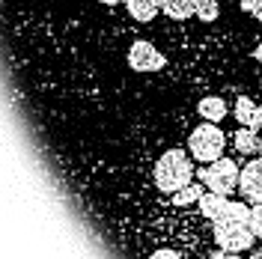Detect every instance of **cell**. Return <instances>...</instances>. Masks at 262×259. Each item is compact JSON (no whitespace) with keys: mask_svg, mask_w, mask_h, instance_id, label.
Instances as JSON below:
<instances>
[{"mask_svg":"<svg viewBox=\"0 0 262 259\" xmlns=\"http://www.w3.org/2000/svg\"><path fill=\"white\" fill-rule=\"evenodd\" d=\"M214 227V242L221 250H229V253H245L253 247L256 242V232H253V206H245V203H232L224 209V214L212 221Z\"/></svg>","mask_w":262,"mask_h":259,"instance_id":"6da1fadb","label":"cell"},{"mask_svg":"<svg viewBox=\"0 0 262 259\" xmlns=\"http://www.w3.org/2000/svg\"><path fill=\"white\" fill-rule=\"evenodd\" d=\"M188 155L191 152H185V149H167L161 158L155 161L152 176H155L158 191L173 197L185 185H191V179H194V158H188Z\"/></svg>","mask_w":262,"mask_h":259,"instance_id":"7a4b0ae2","label":"cell"},{"mask_svg":"<svg viewBox=\"0 0 262 259\" xmlns=\"http://www.w3.org/2000/svg\"><path fill=\"white\" fill-rule=\"evenodd\" d=\"M224 149H227V134L217 128V122L203 119V125H196L188 134V152L200 164H212L217 158H224Z\"/></svg>","mask_w":262,"mask_h":259,"instance_id":"3957f363","label":"cell"},{"mask_svg":"<svg viewBox=\"0 0 262 259\" xmlns=\"http://www.w3.org/2000/svg\"><path fill=\"white\" fill-rule=\"evenodd\" d=\"M238 179H242V167L232 161V158H217L212 164H203V170H200V182L209 191L224 194V197H229L238 188Z\"/></svg>","mask_w":262,"mask_h":259,"instance_id":"277c9868","label":"cell"},{"mask_svg":"<svg viewBox=\"0 0 262 259\" xmlns=\"http://www.w3.org/2000/svg\"><path fill=\"white\" fill-rule=\"evenodd\" d=\"M238 194L245 197V203H250V206H262V155L259 158H250L242 167Z\"/></svg>","mask_w":262,"mask_h":259,"instance_id":"5b68a950","label":"cell"},{"mask_svg":"<svg viewBox=\"0 0 262 259\" xmlns=\"http://www.w3.org/2000/svg\"><path fill=\"white\" fill-rule=\"evenodd\" d=\"M128 66L134 72H158V69H164V54L152 42L137 39L128 48Z\"/></svg>","mask_w":262,"mask_h":259,"instance_id":"8992f818","label":"cell"},{"mask_svg":"<svg viewBox=\"0 0 262 259\" xmlns=\"http://www.w3.org/2000/svg\"><path fill=\"white\" fill-rule=\"evenodd\" d=\"M262 131L256 128H242L232 134V149L238 152V155H247V158H259L262 155V137H259Z\"/></svg>","mask_w":262,"mask_h":259,"instance_id":"52a82bcc","label":"cell"},{"mask_svg":"<svg viewBox=\"0 0 262 259\" xmlns=\"http://www.w3.org/2000/svg\"><path fill=\"white\" fill-rule=\"evenodd\" d=\"M235 119H238L245 128L262 131V107L250 96H238L235 98Z\"/></svg>","mask_w":262,"mask_h":259,"instance_id":"ba28073f","label":"cell"},{"mask_svg":"<svg viewBox=\"0 0 262 259\" xmlns=\"http://www.w3.org/2000/svg\"><path fill=\"white\" fill-rule=\"evenodd\" d=\"M227 206H229V200L224 194H214V191H206V194L200 197V203H196V209H200V214L206 221H217Z\"/></svg>","mask_w":262,"mask_h":259,"instance_id":"9c48e42d","label":"cell"},{"mask_svg":"<svg viewBox=\"0 0 262 259\" xmlns=\"http://www.w3.org/2000/svg\"><path fill=\"white\" fill-rule=\"evenodd\" d=\"M122 3H125L128 15L134 21H140V24H149L152 18L161 12V0H122Z\"/></svg>","mask_w":262,"mask_h":259,"instance_id":"30bf717a","label":"cell"},{"mask_svg":"<svg viewBox=\"0 0 262 259\" xmlns=\"http://www.w3.org/2000/svg\"><path fill=\"white\" fill-rule=\"evenodd\" d=\"M200 0H161V12L173 21H185V18L196 15Z\"/></svg>","mask_w":262,"mask_h":259,"instance_id":"8fae6325","label":"cell"},{"mask_svg":"<svg viewBox=\"0 0 262 259\" xmlns=\"http://www.w3.org/2000/svg\"><path fill=\"white\" fill-rule=\"evenodd\" d=\"M196 111H200V116H203L206 122H221V119L229 114L227 101H224L221 96H206L200 104H196Z\"/></svg>","mask_w":262,"mask_h":259,"instance_id":"7c38bea8","label":"cell"},{"mask_svg":"<svg viewBox=\"0 0 262 259\" xmlns=\"http://www.w3.org/2000/svg\"><path fill=\"white\" fill-rule=\"evenodd\" d=\"M206 191L209 188L203 182H191V185H185L182 191L173 194V206H194V203H200V197L206 194Z\"/></svg>","mask_w":262,"mask_h":259,"instance_id":"4fadbf2b","label":"cell"},{"mask_svg":"<svg viewBox=\"0 0 262 259\" xmlns=\"http://www.w3.org/2000/svg\"><path fill=\"white\" fill-rule=\"evenodd\" d=\"M217 15H221V3L217 0H200V9H196V18L200 21H217Z\"/></svg>","mask_w":262,"mask_h":259,"instance_id":"5bb4252c","label":"cell"},{"mask_svg":"<svg viewBox=\"0 0 262 259\" xmlns=\"http://www.w3.org/2000/svg\"><path fill=\"white\" fill-rule=\"evenodd\" d=\"M242 9H245L250 18L262 21V0H242Z\"/></svg>","mask_w":262,"mask_h":259,"instance_id":"9a60e30c","label":"cell"},{"mask_svg":"<svg viewBox=\"0 0 262 259\" xmlns=\"http://www.w3.org/2000/svg\"><path fill=\"white\" fill-rule=\"evenodd\" d=\"M253 232L262 242V206H253Z\"/></svg>","mask_w":262,"mask_h":259,"instance_id":"2e32d148","label":"cell"},{"mask_svg":"<svg viewBox=\"0 0 262 259\" xmlns=\"http://www.w3.org/2000/svg\"><path fill=\"white\" fill-rule=\"evenodd\" d=\"M146 259H182L176 250H155V253H149Z\"/></svg>","mask_w":262,"mask_h":259,"instance_id":"e0dca14e","label":"cell"},{"mask_svg":"<svg viewBox=\"0 0 262 259\" xmlns=\"http://www.w3.org/2000/svg\"><path fill=\"white\" fill-rule=\"evenodd\" d=\"M209 259H238V253H229V250H217V253H212Z\"/></svg>","mask_w":262,"mask_h":259,"instance_id":"ac0fdd59","label":"cell"},{"mask_svg":"<svg viewBox=\"0 0 262 259\" xmlns=\"http://www.w3.org/2000/svg\"><path fill=\"white\" fill-rule=\"evenodd\" d=\"M253 60H259V63H262V42L253 48Z\"/></svg>","mask_w":262,"mask_h":259,"instance_id":"d6986e66","label":"cell"},{"mask_svg":"<svg viewBox=\"0 0 262 259\" xmlns=\"http://www.w3.org/2000/svg\"><path fill=\"white\" fill-rule=\"evenodd\" d=\"M98 3H104V6H116L119 0H98Z\"/></svg>","mask_w":262,"mask_h":259,"instance_id":"ffe728a7","label":"cell"},{"mask_svg":"<svg viewBox=\"0 0 262 259\" xmlns=\"http://www.w3.org/2000/svg\"><path fill=\"white\" fill-rule=\"evenodd\" d=\"M250 259H262V250H256V253H253V256H250Z\"/></svg>","mask_w":262,"mask_h":259,"instance_id":"44dd1931","label":"cell"}]
</instances>
